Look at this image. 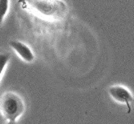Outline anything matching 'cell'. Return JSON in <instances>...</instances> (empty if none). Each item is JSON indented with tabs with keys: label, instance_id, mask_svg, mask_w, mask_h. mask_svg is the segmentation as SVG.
I'll return each instance as SVG.
<instances>
[{
	"label": "cell",
	"instance_id": "cell-4",
	"mask_svg": "<svg viewBox=\"0 0 134 124\" xmlns=\"http://www.w3.org/2000/svg\"><path fill=\"white\" fill-rule=\"evenodd\" d=\"M9 46L24 62L31 63L34 61L33 51L27 44L23 43L21 41H18V40H13L9 43Z\"/></svg>",
	"mask_w": 134,
	"mask_h": 124
},
{
	"label": "cell",
	"instance_id": "cell-6",
	"mask_svg": "<svg viewBox=\"0 0 134 124\" xmlns=\"http://www.w3.org/2000/svg\"><path fill=\"white\" fill-rule=\"evenodd\" d=\"M0 59H1V78H2L3 77V74H4V71H5L6 63L9 60V56L4 54V53H2L1 56H0Z\"/></svg>",
	"mask_w": 134,
	"mask_h": 124
},
{
	"label": "cell",
	"instance_id": "cell-5",
	"mask_svg": "<svg viewBox=\"0 0 134 124\" xmlns=\"http://www.w3.org/2000/svg\"><path fill=\"white\" fill-rule=\"evenodd\" d=\"M1 3V21H4V18L9 10V0H0Z\"/></svg>",
	"mask_w": 134,
	"mask_h": 124
},
{
	"label": "cell",
	"instance_id": "cell-3",
	"mask_svg": "<svg viewBox=\"0 0 134 124\" xmlns=\"http://www.w3.org/2000/svg\"><path fill=\"white\" fill-rule=\"evenodd\" d=\"M108 94L115 102L119 104H124L128 108V112H130L134 97L128 88L122 85H112L108 88Z\"/></svg>",
	"mask_w": 134,
	"mask_h": 124
},
{
	"label": "cell",
	"instance_id": "cell-2",
	"mask_svg": "<svg viewBox=\"0 0 134 124\" xmlns=\"http://www.w3.org/2000/svg\"><path fill=\"white\" fill-rule=\"evenodd\" d=\"M21 97L14 92H6L1 97V114L8 122H15L24 112Z\"/></svg>",
	"mask_w": 134,
	"mask_h": 124
},
{
	"label": "cell",
	"instance_id": "cell-7",
	"mask_svg": "<svg viewBox=\"0 0 134 124\" xmlns=\"http://www.w3.org/2000/svg\"><path fill=\"white\" fill-rule=\"evenodd\" d=\"M6 124H15V122H8V121H7V123Z\"/></svg>",
	"mask_w": 134,
	"mask_h": 124
},
{
	"label": "cell",
	"instance_id": "cell-1",
	"mask_svg": "<svg viewBox=\"0 0 134 124\" xmlns=\"http://www.w3.org/2000/svg\"><path fill=\"white\" fill-rule=\"evenodd\" d=\"M28 2L32 9L48 19H62L67 13L66 4L62 0H28Z\"/></svg>",
	"mask_w": 134,
	"mask_h": 124
}]
</instances>
